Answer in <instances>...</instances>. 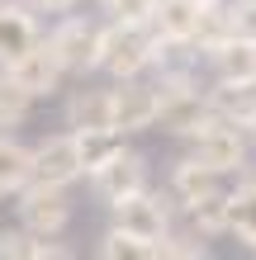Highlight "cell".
Masks as SVG:
<instances>
[{
    "mask_svg": "<svg viewBox=\"0 0 256 260\" xmlns=\"http://www.w3.org/2000/svg\"><path fill=\"white\" fill-rule=\"evenodd\" d=\"M247 137H251V142H256V123H251V133H247Z\"/></svg>",
    "mask_w": 256,
    "mask_h": 260,
    "instance_id": "obj_26",
    "label": "cell"
},
{
    "mask_svg": "<svg viewBox=\"0 0 256 260\" xmlns=\"http://www.w3.org/2000/svg\"><path fill=\"white\" fill-rule=\"evenodd\" d=\"M176 218L190 227V232H200L204 241L214 237H228V185L209 189L200 199H190V204H176Z\"/></svg>",
    "mask_w": 256,
    "mask_h": 260,
    "instance_id": "obj_14",
    "label": "cell"
},
{
    "mask_svg": "<svg viewBox=\"0 0 256 260\" xmlns=\"http://www.w3.org/2000/svg\"><path fill=\"white\" fill-rule=\"evenodd\" d=\"M71 246H62L57 237H38L29 227H5L0 232V260H67Z\"/></svg>",
    "mask_w": 256,
    "mask_h": 260,
    "instance_id": "obj_16",
    "label": "cell"
},
{
    "mask_svg": "<svg viewBox=\"0 0 256 260\" xmlns=\"http://www.w3.org/2000/svg\"><path fill=\"white\" fill-rule=\"evenodd\" d=\"M29 114H34V95H29V90H19V85L10 81V71L0 67V133L24 128Z\"/></svg>",
    "mask_w": 256,
    "mask_h": 260,
    "instance_id": "obj_22",
    "label": "cell"
},
{
    "mask_svg": "<svg viewBox=\"0 0 256 260\" xmlns=\"http://www.w3.org/2000/svg\"><path fill=\"white\" fill-rule=\"evenodd\" d=\"M14 213H19V227L38 237H62L71 227V194L62 185H38V180H29V185L14 194Z\"/></svg>",
    "mask_w": 256,
    "mask_h": 260,
    "instance_id": "obj_5",
    "label": "cell"
},
{
    "mask_svg": "<svg viewBox=\"0 0 256 260\" xmlns=\"http://www.w3.org/2000/svg\"><path fill=\"white\" fill-rule=\"evenodd\" d=\"M185 142H190V156L204 161L209 171H218L223 180H228V175H242L247 161H251V137L242 128L223 123V118H209L204 128H194L185 137Z\"/></svg>",
    "mask_w": 256,
    "mask_h": 260,
    "instance_id": "obj_3",
    "label": "cell"
},
{
    "mask_svg": "<svg viewBox=\"0 0 256 260\" xmlns=\"http://www.w3.org/2000/svg\"><path fill=\"white\" fill-rule=\"evenodd\" d=\"M214 81H256V43L247 38H228L214 52H204Z\"/></svg>",
    "mask_w": 256,
    "mask_h": 260,
    "instance_id": "obj_17",
    "label": "cell"
},
{
    "mask_svg": "<svg viewBox=\"0 0 256 260\" xmlns=\"http://www.w3.org/2000/svg\"><path fill=\"white\" fill-rule=\"evenodd\" d=\"M62 114H67L71 133L76 128H114V85H86L81 81V90L67 95Z\"/></svg>",
    "mask_w": 256,
    "mask_h": 260,
    "instance_id": "obj_13",
    "label": "cell"
},
{
    "mask_svg": "<svg viewBox=\"0 0 256 260\" xmlns=\"http://www.w3.org/2000/svg\"><path fill=\"white\" fill-rule=\"evenodd\" d=\"M81 175H86V166H81V151H76L71 128L67 133H48V137H38V142L29 147V180L71 189Z\"/></svg>",
    "mask_w": 256,
    "mask_h": 260,
    "instance_id": "obj_6",
    "label": "cell"
},
{
    "mask_svg": "<svg viewBox=\"0 0 256 260\" xmlns=\"http://www.w3.org/2000/svg\"><path fill=\"white\" fill-rule=\"evenodd\" d=\"M95 255L100 260H161V241H143L109 222V232L95 241Z\"/></svg>",
    "mask_w": 256,
    "mask_h": 260,
    "instance_id": "obj_20",
    "label": "cell"
},
{
    "mask_svg": "<svg viewBox=\"0 0 256 260\" xmlns=\"http://www.w3.org/2000/svg\"><path fill=\"white\" fill-rule=\"evenodd\" d=\"M204 95H209L214 118L251 133V123H256V81H209Z\"/></svg>",
    "mask_w": 256,
    "mask_h": 260,
    "instance_id": "obj_11",
    "label": "cell"
},
{
    "mask_svg": "<svg viewBox=\"0 0 256 260\" xmlns=\"http://www.w3.org/2000/svg\"><path fill=\"white\" fill-rule=\"evenodd\" d=\"M71 137H76V151H81V166H86V175L95 171V166H104L109 156H119V151L128 147V137L119 133V128H76Z\"/></svg>",
    "mask_w": 256,
    "mask_h": 260,
    "instance_id": "obj_19",
    "label": "cell"
},
{
    "mask_svg": "<svg viewBox=\"0 0 256 260\" xmlns=\"http://www.w3.org/2000/svg\"><path fill=\"white\" fill-rule=\"evenodd\" d=\"M5 71H10V81L19 85V90H29V95H34V104L48 100V95H57V90H62V81H67V71H62V62L52 57L48 38H38L29 52H19Z\"/></svg>",
    "mask_w": 256,
    "mask_h": 260,
    "instance_id": "obj_9",
    "label": "cell"
},
{
    "mask_svg": "<svg viewBox=\"0 0 256 260\" xmlns=\"http://www.w3.org/2000/svg\"><path fill=\"white\" fill-rule=\"evenodd\" d=\"M43 38L38 14L24 5V0H0V67H10L19 52H29Z\"/></svg>",
    "mask_w": 256,
    "mask_h": 260,
    "instance_id": "obj_12",
    "label": "cell"
},
{
    "mask_svg": "<svg viewBox=\"0 0 256 260\" xmlns=\"http://www.w3.org/2000/svg\"><path fill=\"white\" fill-rule=\"evenodd\" d=\"M228 24H233V38L256 43V0H228Z\"/></svg>",
    "mask_w": 256,
    "mask_h": 260,
    "instance_id": "obj_24",
    "label": "cell"
},
{
    "mask_svg": "<svg viewBox=\"0 0 256 260\" xmlns=\"http://www.w3.org/2000/svg\"><path fill=\"white\" fill-rule=\"evenodd\" d=\"M100 24H104V19H86V14L67 10V14H57V24L43 34V38H48V48H52V57L62 62V71H67V76H76V81L95 76Z\"/></svg>",
    "mask_w": 256,
    "mask_h": 260,
    "instance_id": "obj_2",
    "label": "cell"
},
{
    "mask_svg": "<svg viewBox=\"0 0 256 260\" xmlns=\"http://www.w3.org/2000/svg\"><path fill=\"white\" fill-rule=\"evenodd\" d=\"M109 222L124 227V232L143 237V241H161L176 227V199L161 194V189H138V194H124L109 204Z\"/></svg>",
    "mask_w": 256,
    "mask_h": 260,
    "instance_id": "obj_4",
    "label": "cell"
},
{
    "mask_svg": "<svg viewBox=\"0 0 256 260\" xmlns=\"http://www.w3.org/2000/svg\"><path fill=\"white\" fill-rule=\"evenodd\" d=\"M114 85V128L133 137V133H152L157 128V81L152 76H128V81H109Z\"/></svg>",
    "mask_w": 256,
    "mask_h": 260,
    "instance_id": "obj_8",
    "label": "cell"
},
{
    "mask_svg": "<svg viewBox=\"0 0 256 260\" xmlns=\"http://www.w3.org/2000/svg\"><path fill=\"white\" fill-rule=\"evenodd\" d=\"M95 71L109 76V81H128V76H147L152 71V28L138 24H100V57Z\"/></svg>",
    "mask_w": 256,
    "mask_h": 260,
    "instance_id": "obj_1",
    "label": "cell"
},
{
    "mask_svg": "<svg viewBox=\"0 0 256 260\" xmlns=\"http://www.w3.org/2000/svg\"><path fill=\"white\" fill-rule=\"evenodd\" d=\"M86 180H90V194H95L100 204L109 208L114 199L138 194V189H147V185H152V166H147V156H143V151L124 147L119 156H109L104 166H95V171H90Z\"/></svg>",
    "mask_w": 256,
    "mask_h": 260,
    "instance_id": "obj_7",
    "label": "cell"
},
{
    "mask_svg": "<svg viewBox=\"0 0 256 260\" xmlns=\"http://www.w3.org/2000/svg\"><path fill=\"white\" fill-rule=\"evenodd\" d=\"M34 14H67V10H76L81 0H24Z\"/></svg>",
    "mask_w": 256,
    "mask_h": 260,
    "instance_id": "obj_25",
    "label": "cell"
},
{
    "mask_svg": "<svg viewBox=\"0 0 256 260\" xmlns=\"http://www.w3.org/2000/svg\"><path fill=\"white\" fill-rule=\"evenodd\" d=\"M100 5H104V19H114V24L147 28V19H152V0H100Z\"/></svg>",
    "mask_w": 256,
    "mask_h": 260,
    "instance_id": "obj_23",
    "label": "cell"
},
{
    "mask_svg": "<svg viewBox=\"0 0 256 260\" xmlns=\"http://www.w3.org/2000/svg\"><path fill=\"white\" fill-rule=\"evenodd\" d=\"M228 237H237L256 255V171H251V166L237 175V185L228 189Z\"/></svg>",
    "mask_w": 256,
    "mask_h": 260,
    "instance_id": "obj_15",
    "label": "cell"
},
{
    "mask_svg": "<svg viewBox=\"0 0 256 260\" xmlns=\"http://www.w3.org/2000/svg\"><path fill=\"white\" fill-rule=\"evenodd\" d=\"M29 185V147L14 133H0V199H14Z\"/></svg>",
    "mask_w": 256,
    "mask_h": 260,
    "instance_id": "obj_21",
    "label": "cell"
},
{
    "mask_svg": "<svg viewBox=\"0 0 256 260\" xmlns=\"http://www.w3.org/2000/svg\"><path fill=\"white\" fill-rule=\"evenodd\" d=\"M209 5H214V0H152V19H147V28H152L157 38L190 43V48H194V34H200Z\"/></svg>",
    "mask_w": 256,
    "mask_h": 260,
    "instance_id": "obj_10",
    "label": "cell"
},
{
    "mask_svg": "<svg viewBox=\"0 0 256 260\" xmlns=\"http://www.w3.org/2000/svg\"><path fill=\"white\" fill-rule=\"evenodd\" d=\"M218 185H223V175L209 171V166L194 161V156H180L171 166V175H166V194L176 199V204H190V199H200V194L218 189Z\"/></svg>",
    "mask_w": 256,
    "mask_h": 260,
    "instance_id": "obj_18",
    "label": "cell"
}]
</instances>
